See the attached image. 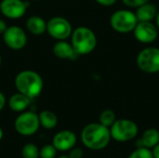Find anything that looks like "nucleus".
Masks as SVG:
<instances>
[{"mask_svg": "<svg viewBox=\"0 0 159 158\" xmlns=\"http://www.w3.org/2000/svg\"><path fill=\"white\" fill-rule=\"evenodd\" d=\"M28 3L22 0H2L0 11L7 19L17 20L21 18L27 9Z\"/></svg>", "mask_w": 159, "mask_h": 158, "instance_id": "obj_11", "label": "nucleus"}, {"mask_svg": "<svg viewBox=\"0 0 159 158\" xmlns=\"http://www.w3.org/2000/svg\"><path fill=\"white\" fill-rule=\"evenodd\" d=\"M133 34L135 38L143 44H151L158 36V28L152 21H138Z\"/></svg>", "mask_w": 159, "mask_h": 158, "instance_id": "obj_10", "label": "nucleus"}, {"mask_svg": "<svg viewBox=\"0 0 159 158\" xmlns=\"http://www.w3.org/2000/svg\"><path fill=\"white\" fill-rule=\"evenodd\" d=\"M98 4L102 5V6H104V7H110V6H113L116 0H95Z\"/></svg>", "mask_w": 159, "mask_h": 158, "instance_id": "obj_25", "label": "nucleus"}, {"mask_svg": "<svg viewBox=\"0 0 159 158\" xmlns=\"http://www.w3.org/2000/svg\"><path fill=\"white\" fill-rule=\"evenodd\" d=\"M138 20L134 12L128 9L116 10L111 15L110 24L112 28L120 34H128L133 32Z\"/></svg>", "mask_w": 159, "mask_h": 158, "instance_id": "obj_4", "label": "nucleus"}, {"mask_svg": "<svg viewBox=\"0 0 159 158\" xmlns=\"http://www.w3.org/2000/svg\"><path fill=\"white\" fill-rule=\"evenodd\" d=\"M57 154V149L53 144H46L39 150L40 158H55Z\"/></svg>", "mask_w": 159, "mask_h": 158, "instance_id": "obj_22", "label": "nucleus"}, {"mask_svg": "<svg viewBox=\"0 0 159 158\" xmlns=\"http://www.w3.org/2000/svg\"><path fill=\"white\" fill-rule=\"evenodd\" d=\"M58 158H69V156H61L60 157Z\"/></svg>", "mask_w": 159, "mask_h": 158, "instance_id": "obj_31", "label": "nucleus"}, {"mask_svg": "<svg viewBox=\"0 0 159 158\" xmlns=\"http://www.w3.org/2000/svg\"><path fill=\"white\" fill-rule=\"evenodd\" d=\"M14 85L18 92L24 94L31 100L38 97L44 88V82L41 75L32 70L20 72L15 77Z\"/></svg>", "mask_w": 159, "mask_h": 158, "instance_id": "obj_2", "label": "nucleus"}, {"mask_svg": "<svg viewBox=\"0 0 159 158\" xmlns=\"http://www.w3.org/2000/svg\"><path fill=\"white\" fill-rule=\"evenodd\" d=\"M76 135L71 130H61L55 134L52 140L53 146L57 151L65 152L75 147L76 143Z\"/></svg>", "mask_w": 159, "mask_h": 158, "instance_id": "obj_12", "label": "nucleus"}, {"mask_svg": "<svg viewBox=\"0 0 159 158\" xmlns=\"http://www.w3.org/2000/svg\"><path fill=\"white\" fill-rule=\"evenodd\" d=\"M123 3L129 7H138L145 3H148L150 0H122Z\"/></svg>", "mask_w": 159, "mask_h": 158, "instance_id": "obj_23", "label": "nucleus"}, {"mask_svg": "<svg viewBox=\"0 0 159 158\" xmlns=\"http://www.w3.org/2000/svg\"><path fill=\"white\" fill-rule=\"evenodd\" d=\"M7 26L6 21L4 20L0 19V34H3L5 33V31L7 30Z\"/></svg>", "mask_w": 159, "mask_h": 158, "instance_id": "obj_27", "label": "nucleus"}, {"mask_svg": "<svg viewBox=\"0 0 159 158\" xmlns=\"http://www.w3.org/2000/svg\"><path fill=\"white\" fill-rule=\"evenodd\" d=\"M111 140L109 128L101 123H90L87 125L81 132L83 144L91 150H102L105 148Z\"/></svg>", "mask_w": 159, "mask_h": 158, "instance_id": "obj_1", "label": "nucleus"}, {"mask_svg": "<svg viewBox=\"0 0 159 158\" xmlns=\"http://www.w3.org/2000/svg\"><path fill=\"white\" fill-rule=\"evenodd\" d=\"M129 158H154V156L150 149L146 147H138L129 155Z\"/></svg>", "mask_w": 159, "mask_h": 158, "instance_id": "obj_21", "label": "nucleus"}, {"mask_svg": "<svg viewBox=\"0 0 159 158\" xmlns=\"http://www.w3.org/2000/svg\"><path fill=\"white\" fill-rule=\"evenodd\" d=\"M3 135H4V132H3L2 128L0 127V141H1V140H2V138H3Z\"/></svg>", "mask_w": 159, "mask_h": 158, "instance_id": "obj_30", "label": "nucleus"}, {"mask_svg": "<svg viewBox=\"0 0 159 158\" xmlns=\"http://www.w3.org/2000/svg\"><path fill=\"white\" fill-rule=\"evenodd\" d=\"M6 102H7L6 97H5V95L0 91V112H1V111L3 110V108L5 107Z\"/></svg>", "mask_w": 159, "mask_h": 158, "instance_id": "obj_26", "label": "nucleus"}, {"mask_svg": "<svg viewBox=\"0 0 159 158\" xmlns=\"http://www.w3.org/2000/svg\"><path fill=\"white\" fill-rule=\"evenodd\" d=\"M99 120H100V123L102 125H103L107 128H110L116 122V114L113 110L106 109L101 113Z\"/></svg>", "mask_w": 159, "mask_h": 158, "instance_id": "obj_19", "label": "nucleus"}, {"mask_svg": "<svg viewBox=\"0 0 159 158\" xmlns=\"http://www.w3.org/2000/svg\"><path fill=\"white\" fill-rule=\"evenodd\" d=\"M152 153H153L154 158H159V143L153 148Z\"/></svg>", "mask_w": 159, "mask_h": 158, "instance_id": "obj_28", "label": "nucleus"}, {"mask_svg": "<svg viewBox=\"0 0 159 158\" xmlns=\"http://www.w3.org/2000/svg\"><path fill=\"white\" fill-rule=\"evenodd\" d=\"M40 126L47 129H54L58 124V117L55 113L49 110H44L38 115Z\"/></svg>", "mask_w": 159, "mask_h": 158, "instance_id": "obj_18", "label": "nucleus"}, {"mask_svg": "<svg viewBox=\"0 0 159 158\" xmlns=\"http://www.w3.org/2000/svg\"><path fill=\"white\" fill-rule=\"evenodd\" d=\"M47 32L56 40H66L71 36L73 28L67 19L56 16L47 21Z\"/></svg>", "mask_w": 159, "mask_h": 158, "instance_id": "obj_8", "label": "nucleus"}, {"mask_svg": "<svg viewBox=\"0 0 159 158\" xmlns=\"http://www.w3.org/2000/svg\"><path fill=\"white\" fill-rule=\"evenodd\" d=\"M111 138L119 142H126L134 139L139 131L135 122L129 119H118L110 127Z\"/></svg>", "mask_w": 159, "mask_h": 158, "instance_id": "obj_5", "label": "nucleus"}, {"mask_svg": "<svg viewBox=\"0 0 159 158\" xmlns=\"http://www.w3.org/2000/svg\"><path fill=\"white\" fill-rule=\"evenodd\" d=\"M21 156L22 158H38L39 149L34 143H27L21 150Z\"/></svg>", "mask_w": 159, "mask_h": 158, "instance_id": "obj_20", "label": "nucleus"}, {"mask_svg": "<svg viewBox=\"0 0 159 158\" xmlns=\"http://www.w3.org/2000/svg\"><path fill=\"white\" fill-rule=\"evenodd\" d=\"M53 53L59 59H74L77 55L72 44L66 40H58L53 46Z\"/></svg>", "mask_w": 159, "mask_h": 158, "instance_id": "obj_14", "label": "nucleus"}, {"mask_svg": "<svg viewBox=\"0 0 159 158\" xmlns=\"http://www.w3.org/2000/svg\"><path fill=\"white\" fill-rule=\"evenodd\" d=\"M157 14V7L151 3H145L137 7L135 12L138 21H152Z\"/></svg>", "mask_w": 159, "mask_h": 158, "instance_id": "obj_17", "label": "nucleus"}, {"mask_svg": "<svg viewBox=\"0 0 159 158\" xmlns=\"http://www.w3.org/2000/svg\"><path fill=\"white\" fill-rule=\"evenodd\" d=\"M159 143V131L157 129L151 128L146 129L142 137L138 139L136 142L137 148L138 147H146L148 149L154 148L157 144Z\"/></svg>", "mask_w": 159, "mask_h": 158, "instance_id": "obj_13", "label": "nucleus"}, {"mask_svg": "<svg viewBox=\"0 0 159 158\" xmlns=\"http://www.w3.org/2000/svg\"><path fill=\"white\" fill-rule=\"evenodd\" d=\"M156 20H157V28L159 29V11H157V14Z\"/></svg>", "mask_w": 159, "mask_h": 158, "instance_id": "obj_29", "label": "nucleus"}, {"mask_svg": "<svg viewBox=\"0 0 159 158\" xmlns=\"http://www.w3.org/2000/svg\"><path fill=\"white\" fill-rule=\"evenodd\" d=\"M68 156L69 158H82L83 157V150L79 147H73Z\"/></svg>", "mask_w": 159, "mask_h": 158, "instance_id": "obj_24", "label": "nucleus"}, {"mask_svg": "<svg viewBox=\"0 0 159 158\" xmlns=\"http://www.w3.org/2000/svg\"><path fill=\"white\" fill-rule=\"evenodd\" d=\"M31 99L22 93H15L8 99V106L14 112H24L30 105Z\"/></svg>", "mask_w": 159, "mask_h": 158, "instance_id": "obj_15", "label": "nucleus"}, {"mask_svg": "<svg viewBox=\"0 0 159 158\" xmlns=\"http://www.w3.org/2000/svg\"><path fill=\"white\" fill-rule=\"evenodd\" d=\"M1 63H2V58H1V55H0V66H1Z\"/></svg>", "mask_w": 159, "mask_h": 158, "instance_id": "obj_32", "label": "nucleus"}, {"mask_svg": "<svg viewBox=\"0 0 159 158\" xmlns=\"http://www.w3.org/2000/svg\"><path fill=\"white\" fill-rule=\"evenodd\" d=\"M137 65L140 70L147 74L159 72V48L148 47L140 51L137 56Z\"/></svg>", "mask_w": 159, "mask_h": 158, "instance_id": "obj_6", "label": "nucleus"}, {"mask_svg": "<svg viewBox=\"0 0 159 158\" xmlns=\"http://www.w3.org/2000/svg\"><path fill=\"white\" fill-rule=\"evenodd\" d=\"M40 127L38 115L34 112H22L14 122L16 131L22 136H32L36 133Z\"/></svg>", "mask_w": 159, "mask_h": 158, "instance_id": "obj_7", "label": "nucleus"}, {"mask_svg": "<svg viewBox=\"0 0 159 158\" xmlns=\"http://www.w3.org/2000/svg\"><path fill=\"white\" fill-rule=\"evenodd\" d=\"M6 46L13 50L22 49L27 44V35L19 26H9L3 34Z\"/></svg>", "mask_w": 159, "mask_h": 158, "instance_id": "obj_9", "label": "nucleus"}, {"mask_svg": "<svg viewBox=\"0 0 159 158\" xmlns=\"http://www.w3.org/2000/svg\"><path fill=\"white\" fill-rule=\"evenodd\" d=\"M33 1H38V0H33Z\"/></svg>", "mask_w": 159, "mask_h": 158, "instance_id": "obj_33", "label": "nucleus"}, {"mask_svg": "<svg viewBox=\"0 0 159 158\" xmlns=\"http://www.w3.org/2000/svg\"><path fill=\"white\" fill-rule=\"evenodd\" d=\"M71 44L77 55H88L95 49L97 46V37L91 29L80 26L73 30Z\"/></svg>", "mask_w": 159, "mask_h": 158, "instance_id": "obj_3", "label": "nucleus"}, {"mask_svg": "<svg viewBox=\"0 0 159 158\" xmlns=\"http://www.w3.org/2000/svg\"><path fill=\"white\" fill-rule=\"evenodd\" d=\"M26 27L31 34L34 35H41L47 32V21L40 16L33 15L28 18Z\"/></svg>", "mask_w": 159, "mask_h": 158, "instance_id": "obj_16", "label": "nucleus"}]
</instances>
